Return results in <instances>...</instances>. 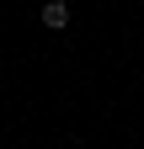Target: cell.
<instances>
[{
  "mask_svg": "<svg viewBox=\"0 0 144 149\" xmlns=\"http://www.w3.org/2000/svg\"><path fill=\"white\" fill-rule=\"evenodd\" d=\"M43 27H53V32L69 27V6H64V0H48V6H43Z\"/></svg>",
  "mask_w": 144,
  "mask_h": 149,
  "instance_id": "obj_1",
  "label": "cell"
}]
</instances>
